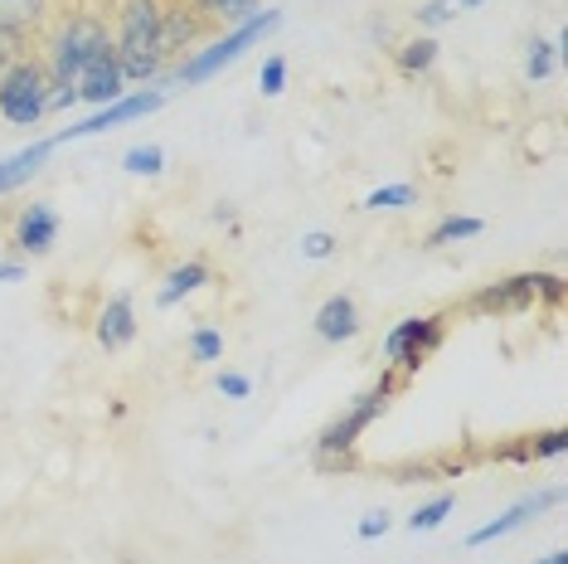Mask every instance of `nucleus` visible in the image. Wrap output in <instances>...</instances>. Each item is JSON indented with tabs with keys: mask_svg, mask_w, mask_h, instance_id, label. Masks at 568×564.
I'll return each mask as SVG.
<instances>
[{
	"mask_svg": "<svg viewBox=\"0 0 568 564\" xmlns=\"http://www.w3.org/2000/svg\"><path fill=\"white\" fill-rule=\"evenodd\" d=\"M389 525H394V521H389V516H384V511H369V516H365V521H359V525H355V535H359V541H379V535H384V531H389Z\"/></svg>",
	"mask_w": 568,
	"mask_h": 564,
	"instance_id": "cd10ccee",
	"label": "nucleus"
},
{
	"mask_svg": "<svg viewBox=\"0 0 568 564\" xmlns=\"http://www.w3.org/2000/svg\"><path fill=\"white\" fill-rule=\"evenodd\" d=\"M564 502V492L559 486H545V492H535V496H525V502H515L506 516H496L490 525H481V531H471V545H490V541H500V535H510V531H520V525L529 516H539V511H549V506H559Z\"/></svg>",
	"mask_w": 568,
	"mask_h": 564,
	"instance_id": "ddd939ff",
	"label": "nucleus"
},
{
	"mask_svg": "<svg viewBox=\"0 0 568 564\" xmlns=\"http://www.w3.org/2000/svg\"><path fill=\"white\" fill-rule=\"evenodd\" d=\"M118 564H141V560H136V555H122V560H118Z\"/></svg>",
	"mask_w": 568,
	"mask_h": 564,
	"instance_id": "473e14b6",
	"label": "nucleus"
},
{
	"mask_svg": "<svg viewBox=\"0 0 568 564\" xmlns=\"http://www.w3.org/2000/svg\"><path fill=\"white\" fill-rule=\"evenodd\" d=\"M559 49H564V40H535V44H529V54H525V79H529V83H545L549 73H554V59H559Z\"/></svg>",
	"mask_w": 568,
	"mask_h": 564,
	"instance_id": "6ab92c4d",
	"label": "nucleus"
},
{
	"mask_svg": "<svg viewBox=\"0 0 568 564\" xmlns=\"http://www.w3.org/2000/svg\"><path fill=\"white\" fill-rule=\"evenodd\" d=\"M316 336L321 341H351V336H359V306H355L351 292H335V298L321 302Z\"/></svg>",
	"mask_w": 568,
	"mask_h": 564,
	"instance_id": "4468645a",
	"label": "nucleus"
},
{
	"mask_svg": "<svg viewBox=\"0 0 568 564\" xmlns=\"http://www.w3.org/2000/svg\"><path fill=\"white\" fill-rule=\"evenodd\" d=\"M257 88H263V98H277L282 88H287V59L267 54L263 59V73H257Z\"/></svg>",
	"mask_w": 568,
	"mask_h": 564,
	"instance_id": "393cba45",
	"label": "nucleus"
},
{
	"mask_svg": "<svg viewBox=\"0 0 568 564\" xmlns=\"http://www.w3.org/2000/svg\"><path fill=\"white\" fill-rule=\"evenodd\" d=\"M443 20H452V0H428L418 10V24H443Z\"/></svg>",
	"mask_w": 568,
	"mask_h": 564,
	"instance_id": "c756f323",
	"label": "nucleus"
},
{
	"mask_svg": "<svg viewBox=\"0 0 568 564\" xmlns=\"http://www.w3.org/2000/svg\"><path fill=\"white\" fill-rule=\"evenodd\" d=\"M335 249H341V243H335V234H326V229H316V234H306L302 239V253L306 259H335Z\"/></svg>",
	"mask_w": 568,
	"mask_h": 564,
	"instance_id": "a878e982",
	"label": "nucleus"
},
{
	"mask_svg": "<svg viewBox=\"0 0 568 564\" xmlns=\"http://www.w3.org/2000/svg\"><path fill=\"white\" fill-rule=\"evenodd\" d=\"M122 165H126L132 175H161V171H165V151H161V147H132V151L122 157Z\"/></svg>",
	"mask_w": 568,
	"mask_h": 564,
	"instance_id": "b1692460",
	"label": "nucleus"
},
{
	"mask_svg": "<svg viewBox=\"0 0 568 564\" xmlns=\"http://www.w3.org/2000/svg\"><path fill=\"white\" fill-rule=\"evenodd\" d=\"M190 6L210 20H248L257 10V0H190Z\"/></svg>",
	"mask_w": 568,
	"mask_h": 564,
	"instance_id": "412c9836",
	"label": "nucleus"
},
{
	"mask_svg": "<svg viewBox=\"0 0 568 564\" xmlns=\"http://www.w3.org/2000/svg\"><path fill=\"white\" fill-rule=\"evenodd\" d=\"M49 151H54V137L34 141V147H24V151H16V157L0 161V195H10V190H20L24 181H34V175H40V165L49 161Z\"/></svg>",
	"mask_w": 568,
	"mask_h": 564,
	"instance_id": "2eb2a0df",
	"label": "nucleus"
},
{
	"mask_svg": "<svg viewBox=\"0 0 568 564\" xmlns=\"http://www.w3.org/2000/svg\"><path fill=\"white\" fill-rule=\"evenodd\" d=\"M59 0H0V44L10 49H34V40L44 34V24L54 20Z\"/></svg>",
	"mask_w": 568,
	"mask_h": 564,
	"instance_id": "1a4fd4ad",
	"label": "nucleus"
},
{
	"mask_svg": "<svg viewBox=\"0 0 568 564\" xmlns=\"http://www.w3.org/2000/svg\"><path fill=\"white\" fill-rule=\"evenodd\" d=\"M224 355V336H219L214 326H200V331H190V361L195 365H210Z\"/></svg>",
	"mask_w": 568,
	"mask_h": 564,
	"instance_id": "5701e85b",
	"label": "nucleus"
},
{
	"mask_svg": "<svg viewBox=\"0 0 568 564\" xmlns=\"http://www.w3.org/2000/svg\"><path fill=\"white\" fill-rule=\"evenodd\" d=\"M539 298V273H520V278H506V282H490V288L471 292L467 298V312H496V316H515V312H529Z\"/></svg>",
	"mask_w": 568,
	"mask_h": 564,
	"instance_id": "9b49d317",
	"label": "nucleus"
},
{
	"mask_svg": "<svg viewBox=\"0 0 568 564\" xmlns=\"http://www.w3.org/2000/svg\"><path fill=\"white\" fill-rule=\"evenodd\" d=\"M165 102V88H146V93H132V98H118V102H108V108H98L93 118H83L79 127H63V132L54 137V147L59 141H83V137H98V132H112V127H122V122H136V118H146V112H156Z\"/></svg>",
	"mask_w": 568,
	"mask_h": 564,
	"instance_id": "0eeeda50",
	"label": "nucleus"
},
{
	"mask_svg": "<svg viewBox=\"0 0 568 564\" xmlns=\"http://www.w3.org/2000/svg\"><path fill=\"white\" fill-rule=\"evenodd\" d=\"M408 204H418V190L413 185H379L365 195V210H408Z\"/></svg>",
	"mask_w": 568,
	"mask_h": 564,
	"instance_id": "aec40b11",
	"label": "nucleus"
},
{
	"mask_svg": "<svg viewBox=\"0 0 568 564\" xmlns=\"http://www.w3.org/2000/svg\"><path fill=\"white\" fill-rule=\"evenodd\" d=\"M457 6H467V10H476V6H486V0H457Z\"/></svg>",
	"mask_w": 568,
	"mask_h": 564,
	"instance_id": "2f4dec72",
	"label": "nucleus"
},
{
	"mask_svg": "<svg viewBox=\"0 0 568 564\" xmlns=\"http://www.w3.org/2000/svg\"><path fill=\"white\" fill-rule=\"evenodd\" d=\"M59 243V210L49 200H34V204H20L16 224H10V249L20 259H44L49 249Z\"/></svg>",
	"mask_w": 568,
	"mask_h": 564,
	"instance_id": "6e6552de",
	"label": "nucleus"
},
{
	"mask_svg": "<svg viewBox=\"0 0 568 564\" xmlns=\"http://www.w3.org/2000/svg\"><path fill=\"white\" fill-rule=\"evenodd\" d=\"M30 268H24V259H0V282H20Z\"/></svg>",
	"mask_w": 568,
	"mask_h": 564,
	"instance_id": "7c9ffc66",
	"label": "nucleus"
},
{
	"mask_svg": "<svg viewBox=\"0 0 568 564\" xmlns=\"http://www.w3.org/2000/svg\"><path fill=\"white\" fill-rule=\"evenodd\" d=\"M112 44V30L98 10H54V20L44 24V34L34 40V54L49 69L54 88H69L73 93V79L98 49Z\"/></svg>",
	"mask_w": 568,
	"mask_h": 564,
	"instance_id": "f257e3e1",
	"label": "nucleus"
},
{
	"mask_svg": "<svg viewBox=\"0 0 568 564\" xmlns=\"http://www.w3.org/2000/svg\"><path fill=\"white\" fill-rule=\"evenodd\" d=\"M93 336H98L102 351H122V345L136 341V306H132V292H112V298L98 306Z\"/></svg>",
	"mask_w": 568,
	"mask_h": 564,
	"instance_id": "f8f14e48",
	"label": "nucleus"
},
{
	"mask_svg": "<svg viewBox=\"0 0 568 564\" xmlns=\"http://www.w3.org/2000/svg\"><path fill=\"white\" fill-rule=\"evenodd\" d=\"M481 220H471V214H447V220H437L428 229V249H447V243H462V239H476L481 234Z\"/></svg>",
	"mask_w": 568,
	"mask_h": 564,
	"instance_id": "f3484780",
	"label": "nucleus"
},
{
	"mask_svg": "<svg viewBox=\"0 0 568 564\" xmlns=\"http://www.w3.org/2000/svg\"><path fill=\"white\" fill-rule=\"evenodd\" d=\"M49 98H54V79L34 49H24L0 69V118L10 127H34L49 112Z\"/></svg>",
	"mask_w": 568,
	"mask_h": 564,
	"instance_id": "7ed1b4c3",
	"label": "nucleus"
},
{
	"mask_svg": "<svg viewBox=\"0 0 568 564\" xmlns=\"http://www.w3.org/2000/svg\"><path fill=\"white\" fill-rule=\"evenodd\" d=\"M204 282H214L210 273V263H200V259H190V263H180L165 273V288L156 292V306H175L180 298H190V292H200Z\"/></svg>",
	"mask_w": 568,
	"mask_h": 564,
	"instance_id": "dca6fc26",
	"label": "nucleus"
},
{
	"mask_svg": "<svg viewBox=\"0 0 568 564\" xmlns=\"http://www.w3.org/2000/svg\"><path fill=\"white\" fill-rule=\"evenodd\" d=\"M398 390V375L394 370H384V380L374 384V390H365L359 400L345 409V419H335L331 429H321V439H316V467L321 472H331V467H345L351 463V453H355V443H359V433L369 429L374 419L389 409V394Z\"/></svg>",
	"mask_w": 568,
	"mask_h": 564,
	"instance_id": "20e7f679",
	"label": "nucleus"
},
{
	"mask_svg": "<svg viewBox=\"0 0 568 564\" xmlns=\"http://www.w3.org/2000/svg\"><path fill=\"white\" fill-rule=\"evenodd\" d=\"M433 63H437V40L433 34H418V40L398 44V69L404 73H428Z\"/></svg>",
	"mask_w": 568,
	"mask_h": 564,
	"instance_id": "a211bd4d",
	"label": "nucleus"
},
{
	"mask_svg": "<svg viewBox=\"0 0 568 564\" xmlns=\"http://www.w3.org/2000/svg\"><path fill=\"white\" fill-rule=\"evenodd\" d=\"M122 63H118V49H98L93 59L79 69V79H73V98L79 102H98V108H108V102H118L122 98Z\"/></svg>",
	"mask_w": 568,
	"mask_h": 564,
	"instance_id": "9d476101",
	"label": "nucleus"
},
{
	"mask_svg": "<svg viewBox=\"0 0 568 564\" xmlns=\"http://www.w3.org/2000/svg\"><path fill=\"white\" fill-rule=\"evenodd\" d=\"M219 394H224V400H248L253 380L248 375H234V370H224V375H219Z\"/></svg>",
	"mask_w": 568,
	"mask_h": 564,
	"instance_id": "bb28decb",
	"label": "nucleus"
},
{
	"mask_svg": "<svg viewBox=\"0 0 568 564\" xmlns=\"http://www.w3.org/2000/svg\"><path fill=\"white\" fill-rule=\"evenodd\" d=\"M452 506H457V496H433V502L428 506H418V511H413V516H408V531H437V525H443L447 521V511Z\"/></svg>",
	"mask_w": 568,
	"mask_h": 564,
	"instance_id": "4be33fe9",
	"label": "nucleus"
},
{
	"mask_svg": "<svg viewBox=\"0 0 568 564\" xmlns=\"http://www.w3.org/2000/svg\"><path fill=\"white\" fill-rule=\"evenodd\" d=\"M447 336V316H408L384 336V361L394 375H413Z\"/></svg>",
	"mask_w": 568,
	"mask_h": 564,
	"instance_id": "423d86ee",
	"label": "nucleus"
},
{
	"mask_svg": "<svg viewBox=\"0 0 568 564\" xmlns=\"http://www.w3.org/2000/svg\"><path fill=\"white\" fill-rule=\"evenodd\" d=\"M568 447V433L564 429H549V433H539V443H535V457H559Z\"/></svg>",
	"mask_w": 568,
	"mask_h": 564,
	"instance_id": "c85d7f7f",
	"label": "nucleus"
},
{
	"mask_svg": "<svg viewBox=\"0 0 568 564\" xmlns=\"http://www.w3.org/2000/svg\"><path fill=\"white\" fill-rule=\"evenodd\" d=\"M112 49H118L126 83L156 79V73L165 69L161 0H118V10H112Z\"/></svg>",
	"mask_w": 568,
	"mask_h": 564,
	"instance_id": "f03ea898",
	"label": "nucleus"
},
{
	"mask_svg": "<svg viewBox=\"0 0 568 564\" xmlns=\"http://www.w3.org/2000/svg\"><path fill=\"white\" fill-rule=\"evenodd\" d=\"M277 24H282V10H253V16H248V20H239L234 30L224 34V40H214L210 49H195L190 59H180L175 79L185 83V88H195V83H204V79H214L219 69H229V63H234L243 49L257 44L263 34H273Z\"/></svg>",
	"mask_w": 568,
	"mask_h": 564,
	"instance_id": "39448f33",
	"label": "nucleus"
}]
</instances>
